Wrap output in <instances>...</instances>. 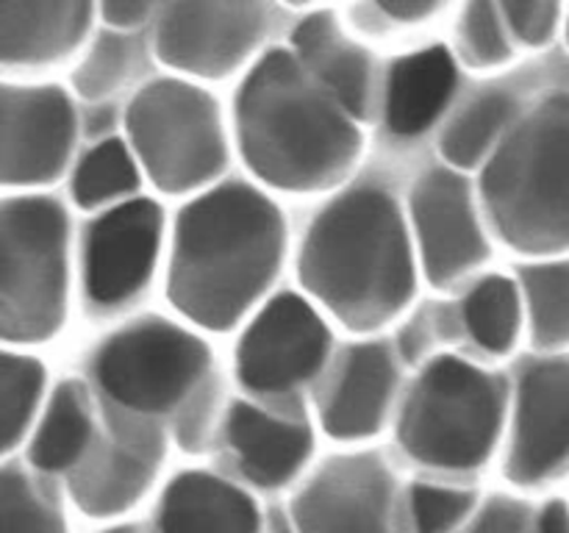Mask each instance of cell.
<instances>
[{
	"label": "cell",
	"instance_id": "obj_1",
	"mask_svg": "<svg viewBox=\"0 0 569 533\" xmlns=\"http://www.w3.org/2000/svg\"><path fill=\"white\" fill-rule=\"evenodd\" d=\"M233 137L259 181L295 194L331 189L365 150L359 120L295 50H270L250 67L233 98Z\"/></svg>",
	"mask_w": 569,
	"mask_h": 533
},
{
	"label": "cell",
	"instance_id": "obj_2",
	"mask_svg": "<svg viewBox=\"0 0 569 533\" xmlns=\"http://www.w3.org/2000/svg\"><path fill=\"white\" fill-rule=\"evenodd\" d=\"M287 248L283 214L250 183H222L183 205L167 298L194 325L226 331L264 294Z\"/></svg>",
	"mask_w": 569,
	"mask_h": 533
},
{
	"label": "cell",
	"instance_id": "obj_3",
	"mask_svg": "<svg viewBox=\"0 0 569 533\" xmlns=\"http://www.w3.org/2000/svg\"><path fill=\"white\" fill-rule=\"evenodd\" d=\"M400 205L359 187L326 205L306 231L298 275L350 331H376L409 305L417 286L415 242Z\"/></svg>",
	"mask_w": 569,
	"mask_h": 533
},
{
	"label": "cell",
	"instance_id": "obj_4",
	"mask_svg": "<svg viewBox=\"0 0 569 533\" xmlns=\"http://www.w3.org/2000/svg\"><path fill=\"white\" fill-rule=\"evenodd\" d=\"M481 200L509 248L569 250V94H550L506 131L483 164Z\"/></svg>",
	"mask_w": 569,
	"mask_h": 533
},
{
	"label": "cell",
	"instance_id": "obj_5",
	"mask_svg": "<svg viewBox=\"0 0 569 533\" xmlns=\"http://www.w3.org/2000/svg\"><path fill=\"white\" fill-rule=\"evenodd\" d=\"M509 425L506 383L456 355L420 372L395 420L400 453L433 475H472L503 450Z\"/></svg>",
	"mask_w": 569,
	"mask_h": 533
},
{
	"label": "cell",
	"instance_id": "obj_6",
	"mask_svg": "<svg viewBox=\"0 0 569 533\" xmlns=\"http://www.w3.org/2000/svg\"><path fill=\"white\" fill-rule=\"evenodd\" d=\"M70 300V220L59 200L9 194L0 209V333L11 344L53 339Z\"/></svg>",
	"mask_w": 569,
	"mask_h": 533
},
{
	"label": "cell",
	"instance_id": "obj_7",
	"mask_svg": "<svg viewBox=\"0 0 569 533\" xmlns=\"http://www.w3.org/2000/svg\"><path fill=\"white\" fill-rule=\"evenodd\" d=\"M126 131L139 167L167 194L209 187L228 164L217 100L181 78L139 89L126 109Z\"/></svg>",
	"mask_w": 569,
	"mask_h": 533
},
{
	"label": "cell",
	"instance_id": "obj_8",
	"mask_svg": "<svg viewBox=\"0 0 569 533\" xmlns=\"http://www.w3.org/2000/svg\"><path fill=\"white\" fill-rule=\"evenodd\" d=\"M92 375L109 405L164 420L211 381V350L187 328L148 316L94 350Z\"/></svg>",
	"mask_w": 569,
	"mask_h": 533
},
{
	"label": "cell",
	"instance_id": "obj_9",
	"mask_svg": "<svg viewBox=\"0 0 569 533\" xmlns=\"http://www.w3.org/2000/svg\"><path fill=\"white\" fill-rule=\"evenodd\" d=\"M161 420L106 403L98 433L81 464L64 477L72 509L94 522H120L153 492L167 461Z\"/></svg>",
	"mask_w": 569,
	"mask_h": 533
},
{
	"label": "cell",
	"instance_id": "obj_10",
	"mask_svg": "<svg viewBox=\"0 0 569 533\" xmlns=\"http://www.w3.org/2000/svg\"><path fill=\"white\" fill-rule=\"evenodd\" d=\"M403 486L376 450H345L306 472L289 497L298 533H403Z\"/></svg>",
	"mask_w": 569,
	"mask_h": 533
},
{
	"label": "cell",
	"instance_id": "obj_11",
	"mask_svg": "<svg viewBox=\"0 0 569 533\" xmlns=\"http://www.w3.org/2000/svg\"><path fill=\"white\" fill-rule=\"evenodd\" d=\"M331 353L320 311L298 294H278L250 320L237 344V378L256 398H283L315 381Z\"/></svg>",
	"mask_w": 569,
	"mask_h": 533
},
{
	"label": "cell",
	"instance_id": "obj_12",
	"mask_svg": "<svg viewBox=\"0 0 569 533\" xmlns=\"http://www.w3.org/2000/svg\"><path fill=\"white\" fill-rule=\"evenodd\" d=\"M264 33V0H170L156 22L153 48L170 70L222 78L253 56Z\"/></svg>",
	"mask_w": 569,
	"mask_h": 533
},
{
	"label": "cell",
	"instance_id": "obj_13",
	"mask_svg": "<svg viewBox=\"0 0 569 533\" xmlns=\"http://www.w3.org/2000/svg\"><path fill=\"white\" fill-rule=\"evenodd\" d=\"M569 470V361H537L522 372L503 439V477L517 492Z\"/></svg>",
	"mask_w": 569,
	"mask_h": 533
},
{
	"label": "cell",
	"instance_id": "obj_14",
	"mask_svg": "<svg viewBox=\"0 0 569 533\" xmlns=\"http://www.w3.org/2000/svg\"><path fill=\"white\" fill-rule=\"evenodd\" d=\"M78 133L70 94L53 83L0 89V175L6 187L53 183L67 170Z\"/></svg>",
	"mask_w": 569,
	"mask_h": 533
},
{
	"label": "cell",
	"instance_id": "obj_15",
	"mask_svg": "<svg viewBox=\"0 0 569 533\" xmlns=\"http://www.w3.org/2000/svg\"><path fill=\"white\" fill-rule=\"evenodd\" d=\"M164 239V211L148 198L122 200L89 225L83 292L94 309H117L148 286Z\"/></svg>",
	"mask_w": 569,
	"mask_h": 533
},
{
	"label": "cell",
	"instance_id": "obj_16",
	"mask_svg": "<svg viewBox=\"0 0 569 533\" xmlns=\"http://www.w3.org/2000/svg\"><path fill=\"white\" fill-rule=\"evenodd\" d=\"M411 233L428 281L445 286L489 259L476 198L456 167H437L411 189Z\"/></svg>",
	"mask_w": 569,
	"mask_h": 533
},
{
	"label": "cell",
	"instance_id": "obj_17",
	"mask_svg": "<svg viewBox=\"0 0 569 533\" xmlns=\"http://www.w3.org/2000/svg\"><path fill=\"white\" fill-rule=\"evenodd\" d=\"M220 442L237 481L253 492L298 486L311 470L317 433L300 411L264 409L253 400H233L220 422Z\"/></svg>",
	"mask_w": 569,
	"mask_h": 533
},
{
	"label": "cell",
	"instance_id": "obj_18",
	"mask_svg": "<svg viewBox=\"0 0 569 533\" xmlns=\"http://www.w3.org/2000/svg\"><path fill=\"white\" fill-rule=\"evenodd\" d=\"M398 392V364L383 342H361L342 353L317 400V425L342 444L370 442L383 431Z\"/></svg>",
	"mask_w": 569,
	"mask_h": 533
},
{
	"label": "cell",
	"instance_id": "obj_19",
	"mask_svg": "<svg viewBox=\"0 0 569 533\" xmlns=\"http://www.w3.org/2000/svg\"><path fill=\"white\" fill-rule=\"evenodd\" d=\"M264 516L267 509L242 481L192 466L161 486L150 533H261Z\"/></svg>",
	"mask_w": 569,
	"mask_h": 533
},
{
	"label": "cell",
	"instance_id": "obj_20",
	"mask_svg": "<svg viewBox=\"0 0 569 533\" xmlns=\"http://www.w3.org/2000/svg\"><path fill=\"white\" fill-rule=\"evenodd\" d=\"M98 0H0V59L6 70L56 64L83 44Z\"/></svg>",
	"mask_w": 569,
	"mask_h": 533
},
{
	"label": "cell",
	"instance_id": "obj_21",
	"mask_svg": "<svg viewBox=\"0 0 569 533\" xmlns=\"http://www.w3.org/2000/svg\"><path fill=\"white\" fill-rule=\"evenodd\" d=\"M292 50L306 70L356 117L365 120L372 105L376 70L359 42L348 37L331 11H315L292 33Z\"/></svg>",
	"mask_w": 569,
	"mask_h": 533
},
{
	"label": "cell",
	"instance_id": "obj_22",
	"mask_svg": "<svg viewBox=\"0 0 569 533\" xmlns=\"http://www.w3.org/2000/svg\"><path fill=\"white\" fill-rule=\"evenodd\" d=\"M456 59L448 48H426L403 56L387 78L383 114L398 137L428 131L448 109L456 92Z\"/></svg>",
	"mask_w": 569,
	"mask_h": 533
},
{
	"label": "cell",
	"instance_id": "obj_23",
	"mask_svg": "<svg viewBox=\"0 0 569 533\" xmlns=\"http://www.w3.org/2000/svg\"><path fill=\"white\" fill-rule=\"evenodd\" d=\"M98 425L100 416L89 403L87 389L76 381L59 383L44 403L20 459L39 475L64 481L87 455Z\"/></svg>",
	"mask_w": 569,
	"mask_h": 533
},
{
	"label": "cell",
	"instance_id": "obj_24",
	"mask_svg": "<svg viewBox=\"0 0 569 533\" xmlns=\"http://www.w3.org/2000/svg\"><path fill=\"white\" fill-rule=\"evenodd\" d=\"M0 533H72L53 481L22 459H6L0 472Z\"/></svg>",
	"mask_w": 569,
	"mask_h": 533
},
{
	"label": "cell",
	"instance_id": "obj_25",
	"mask_svg": "<svg viewBox=\"0 0 569 533\" xmlns=\"http://www.w3.org/2000/svg\"><path fill=\"white\" fill-rule=\"evenodd\" d=\"M515 109V98H509L506 92H487L472 98L442 131L439 150H442L445 161L456 170H472V167L487 164V159L509 131Z\"/></svg>",
	"mask_w": 569,
	"mask_h": 533
},
{
	"label": "cell",
	"instance_id": "obj_26",
	"mask_svg": "<svg viewBox=\"0 0 569 533\" xmlns=\"http://www.w3.org/2000/svg\"><path fill=\"white\" fill-rule=\"evenodd\" d=\"M44 383L48 372L39 359L11 350L0 355V450L6 459L26 447L44 409Z\"/></svg>",
	"mask_w": 569,
	"mask_h": 533
},
{
	"label": "cell",
	"instance_id": "obj_27",
	"mask_svg": "<svg viewBox=\"0 0 569 533\" xmlns=\"http://www.w3.org/2000/svg\"><path fill=\"white\" fill-rule=\"evenodd\" d=\"M522 300L528 309L533 342L542 350L569 344V264L542 261L520 270Z\"/></svg>",
	"mask_w": 569,
	"mask_h": 533
},
{
	"label": "cell",
	"instance_id": "obj_28",
	"mask_svg": "<svg viewBox=\"0 0 569 533\" xmlns=\"http://www.w3.org/2000/svg\"><path fill=\"white\" fill-rule=\"evenodd\" d=\"M139 189V161L131 144L120 139H103L94 144L72 172V198L81 209H100L106 203H122Z\"/></svg>",
	"mask_w": 569,
	"mask_h": 533
},
{
	"label": "cell",
	"instance_id": "obj_29",
	"mask_svg": "<svg viewBox=\"0 0 569 533\" xmlns=\"http://www.w3.org/2000/svg\"><path fill=\"white\" fill-rule=\"evenodd\" d=\"M522 305V289L511 278L489 275L465 300V322L483 350L506 353L520 336Z\"/></svg>",
	"mask_w": 569,
	"mask_h": 533
},
{
	"label": "cell",
	"instance_id": "obj_30",
	"mask_svg": "<svg viewBox=\"0 0 569 533\" xmlns=\"http://www.w3.org/2000/svg\"><path fill=\"white\" fill-rule=\"evenodd\" d=\"M481 500L472 486L417 477L403 486V533H461Z\"/></svg>",
	"mask_w": 569,
	"mask_h": 533
},
{
	"label": "cell",
	"instance_id": "obj_31",
	"mask_svg": "<svg viewBox=\"0 0 569 533\" xmlns=\"http://www.w3.org/2000/svg\"><path fill=\"white\" fill-rule=\"evenodd\" d=\"M133 64H137L133 42L126 37V31L109 28V31L98 33L87 53L81 56L76 72H72V87L83 100L100 103L126 87Z\"/></svg>",
	"mask_w": 569,
	"mask_h": 533
},
{
	"label": "cell",
	"instance_id": "obj_32",
	"mask_svg": "<svg viewBox=\"0 0 569 533\" xmlns=\"http://www.w3.org/2000/svg\"><path fill=\"white\" fill-rule=\"evenodd\" d=\"M511 28L498 0H465L456 26V42L467 64L495 70L515 59Z\"/></svg>",
	"mask_w": 569,
	"mask_h": 533
},
{
	"label": "cell",
	"instance_id": "obj_33",
	"mask_svg": "<svg viewBox=\"0 0 569 533\" xmlns=\"http://www.w3.org/2000/svg\"><path fill=\"white\" fill-rule=\"evenodd\" d=\"M461 533H539L537 509L520 494H489Z\"/></svg>",
	"mask_w": 569,
	"mask_h": 533
},
{
	"label": "cell",
	"instance_id": "obj_34",
	"mask_svg": "<svg viewBox=\"0 0 569 533\" xmlns=\"http://www.w3.org/2000/svg\"><path fill=\"white\" fill-rule=\"evenodd\" d=\"M511 33L528 48H542L553 39L565 0H498Z\"/></svg>",
	"mask_w": 569,
	"mask_h": 533
},
{
	"label": "cell",
	"instance_id": "obj_35",
	"mask_svg": "<svg viewBox=\"0 0 569 533\" xmlns=\"http://www.w3.org/2000/svg\"><path fill=\"white\" fill-rule=\"evenodd\" d=\"M214 383L209 381L176 414V439L178 444H181V450H187V453H200V450H206V444L214 436Z\"/></svg>",
	"mask_w": 569,
	"mask_h": 533
},
{
	"label": "cell",
	"instance_id": "obj_36",
	"mask_svg": "<svg viewBox=\"0 0 569 533\" xmlns=\"http://www.w3.org/2000/svg\"><path fill=\"white\" fill-rule=\"evenodd\" d=\"M159 0H98L100 17L106 20V26L117 28V31H131V28L148 22Z\"/></svg>",
	"mask_w": 569,
	"mask_h": 533
},
{
	"label": "cell",
	"instance_id": "obj_37",
	"mask_svg": "<svg viewBox=\"0 0 569 533\" xmlns=\"http://www.w3.org/2000/svg\"><path fill=\"white\" fill-rule=\"evenodd\" d=\"M383 14L400 26H415V22L428 20L445 6V0H372Z\"/></svg>",
	"mask_w": 569,
	"mask_h": 533
},
{
	"label": "cell",
	"instance_id": "obj_38",
	"mask_svg": "<svg viewBox=\"0 0 569 533\" xmlns=\"http://www.w3.org/2000/svg\"><path fill=\"white\" fill-rule=\"evenodd\" d=\"M539 533H569V503L561 497L548 500L537 509Z\"/></svg>",
	"mask_w": 569,
	"mask_h": 533
},
{
	"label": "cell",
	"instance_id": "obj_39",
	"mask_svg": "<svg viewBox=\"0 0 569 533\" xmlns=\"http://www.w3.org/2000/svg\"><path fill=\"white\" fill-rule=\"evenodd\" d=\"M261 533H298V527H295V520H292V514H289L287 505H272V509H267L264 531Z\"/></svg>",
	"mask_w": 569,
	"mask_h": 533
},
{
	"label": "cell",
	"instance_id": "obj_40",
	"mask_svg": "<svg viewBox=\"0 0 569 533\" xmlns=\"http://www.w3.org/2000/svg\"><path fill=\"white\" fill-rule=\"evenodd\" d=\"M98 533H150V527L139 525V522H126V520H120V522H109V525L100 527Z\"/></svg>",
	"mask_w": 569,
	"mask_h": 533
},
{
	"label": "cell",
	"instance_id": "obj_41",
	"mask_svg": "<svg viewBox=\"0 0 569 533\" xmlns=\"http://www.w3.org/2000/svg\"><path fill=\"white\" fill-rule=\"evenodd\" d=\"M283 3L295 6V9H303V6H311V3H315V0H283Z\"/></svg>",
	"mask_w": 569,
	"mask_h": 533
},
{
	"label": "cell",
	"instance_id": "obj_42",
	"mask_svg": "<svg viewBox=\"0 0 569 533\" xmlns=\"http://www.w3.org/2000/svg\"><path fill=\"white\" fill-rule=\"evenodd\" d=\"M567 42H569V11H567Z\"/></svg>",
	"mask_w": 569,
	"mask_h": 533
}]
</instances>
